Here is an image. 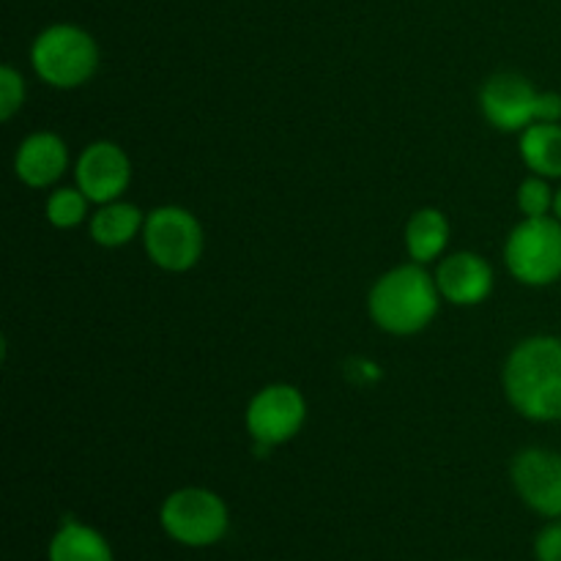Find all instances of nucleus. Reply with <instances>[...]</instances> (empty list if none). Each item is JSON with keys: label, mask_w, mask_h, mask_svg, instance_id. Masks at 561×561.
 <instances>
[{"label": "nucleus", "mask_w": 561, "mask_h": 561, "mask_svg": "<svg viewBox=\"0 0 561 561\" xmlns=\"http://www.w3.org/2000/svg\"><path fill=\"white\" fill-rule=\"evenodd\" d=\"M162 526L175 542L192 548L214 546L228 531V507L206 488H184L164 499Z\"/></svg>", "instance_id": "obj_6"}, {"label": "nucleus", "mask_w": 561, "mask_h": 561, "mask_svg": "<svg viewBox=\"0 0 561 561\" xmlns=\"http://www.w3.org/2000/svg\"><path fill=\"white\" fill-rule=\"evenodd\" d=\"M537 121L561 124V93H557V91L540 93V102H537Z\"/></svg>", "instance_id": "obj_21"}, {"label": "nucleus", "mask_w": 561, "mask_h": 561, "mask_svg": "<svg viewBox=\"0 0 561 561\" xmlns=\"http://www.w3.org/2000/svg\"><path fill=\"white\" fill-rule=\"evenodd\" d=\"M31 64L47 85L71 91L96 75L99 47L88 31L77 25H49L31 47Z\"/></svg>", "instance_id": "obj_3"}, {"label": "nucleus", "mask_w": 561, "mask_h": 561, "mask_svg": "<svg viewBox=\"0 0 561 561\" xmlns=\"http://www.w3.org/2000/svg\"><path fill=\"white\" fill-rule=\"evenodd\" d=\"M25 102V80L14 66H0V118H14L16 110Z\"/></svg>", "instance_id": "obj_19"}, {"label": "nucleus", "mask_w": 561, "mask_h": 561, "mask_svg": "<svg viewBox=\"0 0 561 561\" xmlns=\"http://www.w3.org/2000/svg\"><path fill=\"white\" fill-rule=\"evenodd\" d=\"M537 561H561V524L546 526L535 546Z\"/></svg>", "instance_id": "obj_20"}, {"label": "nucleus", "mask_w": 561, "mask_h": 561, "mask_svg": "<svg viewBox=\"0 0 561 561\" xmlns=\"http://www.w3.org/2000/svg\"><path fill=\"white\" fill-rule=\"evenodd\" d=\"M520 157L526 168L542 179H561V124H537L520 131Z\"/></svg>", "instance_id": "obj_13"}, {"label": "nucleus", "mask_w": 561, "mask_h": 561, "mask_svg": "<svg viewBox=\"0 0 561 561\" xmlns=\"http://www.w3.org/2000/svg\"><path fill=\"white\" fill-rule=\"evenodd\" d=\"M88 197L82 195V190H71V186H64V190H55L47 201V219L53 228L69 230L77 228V225L85 219L88 211Z\"/></svg>", "instance_id": "obj_17"}, {"label": "nucleus", "mask_w": 561, "mask_h": 561, "mask_svg": "<svg viewBox=\"0 0 561 561\" xmlns=\"http://www.w3.org/2000/svg\"><path fill=\"white\" fill-rule=\"evenodd\" d=\"M49 561H113L107 540L91 526L66 520L49 542Z\"/></svg>", "instance_id": "obj_16"}, {"label": "nucleus", "mask_w": 561, "mask_h": 561, "mask_svg": "<svg viewBox=\"0 0 561 561\" xmlns=\"http://www.w3.org/2000/svg\"><path fill=\"white\" fill-rule=\"evenodd\" d=\"M504 392L513 409L531 422L561 420V340L529 337L504 365Z\"/></svg>", "instance_id": "obj_1"}, {"label": "nucleus", "mask_w": 561, "mask_h": 561, "mask_svg": "<svg viewBox=\"0 0 561 561\" xmlns=\"http://www.w3.org/2000/svg\"><path fill=\"white\" fill-rule=\"evenodd\" d=\"M142 244L151 263L164 272H190L203 255V228L186 208H153L146 217Z\"/></svg>", "instance_id": "obj_5"}, {"label": "nucleus", "mask_w": 561, "mask_h": 561, "mask_svg": "<svg viewBox=\"0 0 561 561\" xmlns=\"http://www.w3.org/2000/svg\"><path fill=\"white\" fill-rule=\"evenodd\" d=\"M553 214H557V219H561V190L557 192V201H553Z\"/></svg>", "instance_id": "obj_22"}, {"label": "nucleus", "mask_w": 561, "mask_h": 561, "mask_svg": "<svg viewBox=\"0 0 561 561\" xmlns=\"http://www.w3.org/2000/svg\"><path fill=\"white\" fill-rule=\"evenodd\" d=\"M553 201L557 192L542 175H531L518 186V208L524 217H548V211H553Z\"/></svg>", "instance_id": "obj_18"}, {"label": "nucleus", "mask_w": 561, "mask_h": 561, "mask_svg": "<svg viewBox=\"0 0 561 561\" xmlns=\"http://www.w3.org/2000/svg\"><path fill=\"white\" fill-rule=\"evenodd\" d=\"M513 482L518 496L535 513L561 515V455L548 449H524L513 460Z\"/></svg>", "instance_id": "obj_10"}, {"label": "nucleus", "mask_w": 561, "mask_h": 561, "mask_svg": "<svg viewBox=\"0 0 561 561\" xmlns=\"http://www.w3.org/2000/svg\"><path fill=\"white\" fill-rule=\"evenodd\" d=\"M537 102L540 91L513 71L493 75L480 93L482 113L502 131H524L526 126L537 124Z\"/></svg>", "instance_id": "obj_9"}, {"label": "nucleus", "mask_w": 561, "mask_h": 561, "mask_svg": "<svg viewBox=\"0 0 561 561\" xmlns=\"http://www.w3.org/2000/svg\"><path fill=\"white\" fill-rule=\"evenodd\" d=\"M436 277L422 268V263H405L383 274L370 290L367 310L378 329L398 337L422 332L438 312Z\"/></svg>", "instance_id": "obj_2"}, {"label": "nucleus", "mask_w": 561, "mask_h": 561, "mask_svg": "<svg viewBox=\"0 0 561 561\" xmlns=\"http://www.w3.org/2000/svg\"><path fill=\"white\" fill-rule=\"evenodd\" d=\"M436 285L453 305L474 307L485 301L493 290V268L477 252H455L438 263Z\"/></svg>", "instance_id": "obj_11"}, {"label": "nucleus", "mask_w": 561, "mask_h": 561, "mask_svg": "<svg viewBox=\"0 0 561 561\" xmlns=\"http://www.w3.org/2000/svg\"><path fill=\"white\" fill-rule=\"evenodd\" d=\"M449 222L438 208H420L405 225V250L414 263H431L447 250Z\"/></svg>", "instance_id": "obj_14"}, {"label": "nucleus", "mask_w": 561, "mask_h": 561, "mask_svg": "<svg viewBox=\"0 0 561 561\" xmlns=\"http://www.w3.org/2000/svg\"><path fill=\"white\" fill-rule=\"evenodd\" d=\"M307 420L305 394L290 383H272L261 389L247 405V427L257 442V453L290 442Z\"/></svg>", "instance_id": "obj_7"}, {"label": "nucleus", "mask_w": 561, "mask_h": 561, "mask_svg": "<svg viewBox=\"0 0 561 561\" xmlns=\"http://www.w3.org/2000/svg\"><path fill=\"white\" fill-rule=\"evenodd\" d=\"M146 228V217L131 203H104L91 217V236L102 247H124Z\"/></svg>", "instance_id": "obj_15"}, {"label": "nucleus", "mask_w": 561, "mask_h": 561, "mask_svg": "<svg viewBox=\"0 0 561 561\" xmlns=\"http://www.w3.org/2000/svg\"><path fill=\"white\" fill-rule=\"evenodd\" d=\"M66 164H69V148L55 131H36L25 137L14 157L16 179L33 190L55 184L66 173Z\"/></svg>", "instance_id": "obj_12"}, {"label": "nucleus", "mask_w": 561, "mask_h": 561, "mask_svg": "<svg viewBox=\"0 0 561 561\" xmlns=\"http://www.w3.org/2000/svg\"><path fill=\"white\" fill-rule=\"evenodd\" d=\"M77 186L91 203H113L129 190L131 162L121 146L110 140L91 142L77 159Z\"/></svg>", "instance_id": "obj_8"}, {"label": "nucleus", "mask_w": 561, "mask_h": 561, "mask_svg": "<svg viewBox=\"0 0 561 561\" xmlns=\"http://www.w3.org/2000/svg\"><path fill=\"white\" fill-rule=\"evenodd\" d=\"M510 274L524 285H551L561 277V219L524 217L504 247Z\"/></svg>", "instance_id": "obj_4"}]
</instances>
